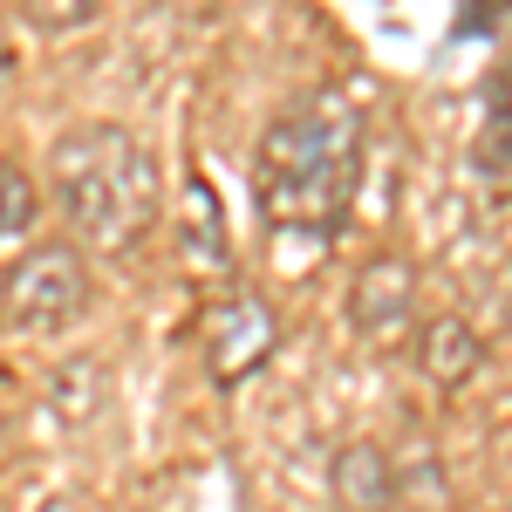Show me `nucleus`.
Returning a JSON list of instances; mask_svg holds the SVG:
<instances>
[{"label":"nucleus","mask_w":512,"mask_h":512,"mask_svg":"<svg viewBox=\"0 0 512 512\" xmlns=\"http://www.w3.org/2000/svg\"><path fill=\"white\" fill-rule=\"evenodd\" d=\"M362 171V110L342 89H308L260 130L253 198L280 233H335Z\"/></svg>","instance_id":"obj_1"},{"label":"nucleus","mask_w":512,"mask_h":512,"mask_svg":"<svg viewBox=\"0 0 512 512\" xmlns=\"http://www.w3.org/2000/svg\"><path fill=\"white\" fill-rule=\"evenodd\" d=\"M48 178L89 246L130 253L158 219V151L123 123H76L55 137Z\"/></svg>","instance_id":"obj_2"},{"label":"nucleus","mask_w":512,"mask_h":512,"mask_svg":"<svg viewBox=\"0 0 512 512\" xmlns=\"http://www.w3.org/2000/svg\"><path fill=\"white\" fill-rule=\"evenodd\" d=\"M89 308V260L76 239H41L28 246L0 280V315L21 335H55Z\"/></svg>","instance_id":"obj_3"},{"label":"nucleus","mask_w":512,"mask_h":512,"mask_svg":"<svg viewBox=\"0 0 512 512\" xmlns=\"http://www.w3.org/2000/svg\"><path fill=\"white\" fill-rule=\"evenodd\" d=\"M274 355V308L253 294H226L205 321V369L219 390H239L260 362Z\"/></svg>","instance_id":"obj_4"},{"label":"nucleus","mask_w":512,"mask_h":512,"mask_svg":"<svg viewBox=\"0 0 512 512\" xmlns=\"http://www.w3.org/2000/svg\"><path fill=\"white\" fill-rule=\"evenodd\" d=\"M410 315H417V260H410V253H369L349 280L355 335L390 342L396 328H410Z\"/></svg>","instance_id":"obj_5"},{"label":"nucleus","mask_w":512,"mask_h":512,"mask_svg":"<svg viewBox=\"0 0 512 512\" xmlns=\"http://www.w3.org/2000/svg\"><path fill=\"white\" fill-rule=\"evenodd\" d=\"M328 492L342 512H390L403 499V478H396V458L369 437H349L335 458H328Z\"/></svg>","instance_id":"obj_6"},{"label":"nucleus","mask_w":512,"mask_h":512,"mask_svg":"<svg viewBox=\"0 0 512 512\" xmlns=\"http://www.w3.org/2000/svg\"><path fill=\"white\" fill-rule=\"evenodd\" d=\"M417 369L437 390H465L478 369H485V335L465 315H431L417 328Z\"/></svg>","instance_id":"obj_7"},{"label":"nucleus","mask_w":512,"mask_h":512,"mask_svg":"<svg viewBox=\"0 0 512 512\" xmlns=\"http://www.w3.org/2000/svg\"><path fill=\"white\" fill-rule=\"evenodd\" d=\"M103 403H110V369L96 355H69V362L48 369V410L62 424H96Z\"/></svg>","instance_id":"obj_8"},{"label":"nucleus","mask_w":512,"mask_h":512,"mask_svg":"<svg viewBox=\"0 0 512 512\" xmlns=\"http://www.w3.org/2000/svg\"><path fill=\"white\" fill-rule=\"evenodd\" d=\"M185 253H192L198 267H226L233 260V246H226V212H219V198H212V185L205 178H185Z\"/></svg>","instance_id":"obj_9"},{"label":"nucleus","mask_w":512,"mask_h":512,"mask_svg":"<svg viewBox=\"0 0 512 512\" xmlns=\"http://www.w3.org/2000/svg\"><path fill=\"white\" fill-rule=\"evenodd\" d=\"M28 226H35V178L0 158V233H28Z\"/></svg>","instance_id":"obj_10"},{"label":"nucleus","mask_w":512,"mask_h":512,"mask_svg":"<svg viewBox=\"0 0 512 512\" xmlns=\"http://www.w3.org/2000/svg\"><path fill=\"white\" fill-rule=\"evenodd\" d=\"M21 14L35 21L41 35H69V28H89L103 7H96V0H35V7H21Z\"/></svg>","instance_id":"obj_11"},{"label":"nucleus","mask_w":512,"mask_h":512,"mask_svg":"<svg viewBox=\"0 0 512 512\" xmlns=\"http://www.w3.org/2000/svg\"><path fill=\"white\" fill-rule=\"evenodd\" d=\"M14 82V41H7V28H0V89Z\"/></svg>","instance_id":"obj_12"},{"label":"nucleus","mask_w":512,"mask_h":512,"mask_svg":"<svg viewBox=\"0 0 512 512\" xmlns=\"http://www.w3.org/2000/svg\"><path fill=\"white\" fill-rule=\"evenodd\" d=\"M41 512H82V506H76V499H48Z\"/></svg>","instance_id":"obj_13"}]
</instances>
